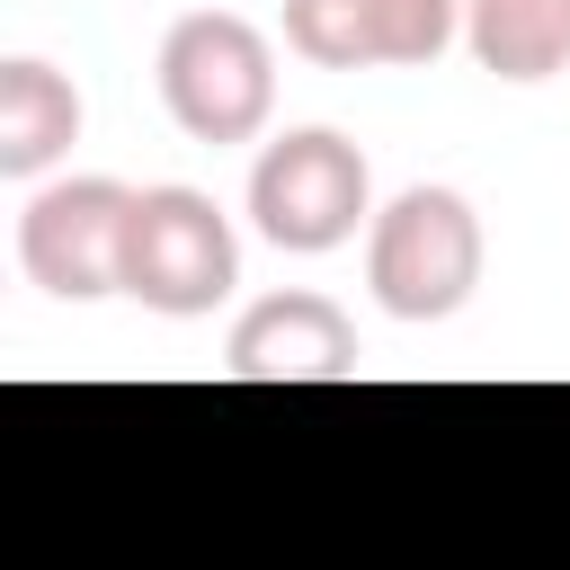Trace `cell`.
<instances>
[{"label":"cell","mask_w":570,"mask_h":570,"mask_svg":"<svg viewBox=\"0 0 570 570\" xmlns=\"http://www.w3.org/2000/svg\"><path fill=\"white\" fill-rule=\"evenodd\" d=\"M160 107L187 142H258L276 116V45L240 9H187L160 36Z\"/></svg>","instance_id":"obj_1"},{"label":"cell","mask_w":570,"mask_h":570,"mask_svg":"<svg viewBox=\"0 0 570 570\" xmlns=\"http://www.w3.org/2000/svg\"><path fill=\"white\" fill-rule=\"evenodd\" d=\"M365 285L392 321H454L481 285V214L454 187H401L365 223Z\"/></svg>","instance_id":"obj_2"},{"label":"cell","mask_w":570,"mask_h":570,"mask_svg":"<svg viewBox=\"0 0 570 570\" xmlns=\"http://www.w3.org/2000/svg\"><path fill=\"white\" fill-rule=\"evenodd\" d=\"M249 223L258 240L321 258L338 240H356V223H374V169L347 134L330 125H294L249 160Z\"/></svg>","instance_id":"obj_3"},{"label":"cell","mask_w":570,"mask_h":570,"mask_svg":"<svg viewBox=\"0 0 570 570\" xmlns=\"http://www.w3.org/2000/svg\"><path fill=\"white\" fill-rule=\"evenodd\" d=\"M232 285H240L232 214L205 187H142L134 232H125V294L160 321H196V312L232 303Z\"/></svg>","instance_id":"obj_4"},{"label":"cell","mask_w":570,"mask_h":570,"mask_svg":"<svg viewBox=\"0 0 570 570\" xmlns=\"http://www.w3.org/2000/svg\"><path fill=\"white\" fill-rule=\"evenodd\" d=\"M134 196H142V187H125V178H62V187L27 196V214H18V267H27L53 303L125 294Z\"/></svg>","instance_id":"obj_5"},{"label":"cell","mask_w":570,"mask_h":570,"mask_svg":"<svg viewBox=\"0 0 570 570\" xmlns=\"http://www.w3.org/2000/svg\"><path fill=\"white\" fill-rule=\"evenodd\" d=\"M232 383H347L356 374V321L330 294H267L223 338Z\"/></svg>","instance_id":"obj_6"},{"label":"cell","mask_w":570,"mask_h":570,"mask_svg":"<svg viewBox=\"0 0 570 570\" xmlns=\"http://www.w3.org/2000/svg\"><path fill=\"white\" fill-rule=\"evenodd\" d=\"M71 142H80V89L36 53H9L0 62V178H36Z\"/></svg>","instance_id":"obj_7"},{"label":"cell","mask_w":570,"mask_h":570,"mask_svg":"<svg viewBox=\"0 0 570 570\" xmlns=\"http://www.w3.org/2000/svg\"><path fill=\"white\" fill-rule=\"evenodd\" d=\"M463 45L499 80H552L570 62V0H463Z\"/></svg>","instance_id":"obj_8"},{"label":"cell","mask_w":570,"mask_h":570,"mask_svg":"<svg viewBox=\"0 0 570 570\" xmlns=\"http://www.w3.org/2000/svg\"><path fill=\"white\" fill-rule=\"evenodd\" d=\"M285 45L321 71L383 62V0H285Z\"/></svg>","instance_id":"obj_9"},{"label":"cell","mask_w":570,"mask_h":570,"mask_svg":"<svg viewBox=\"0 0 570 570\" xmlns=\"http://www.w3.org/2000/svg\"><path fill=\"white\" fill-rule=\"evenodd\" d=\"M454 36H463V0H383V62L392 71H428Z\"/></svg>","instance_id":"obj_10"}]
</instances>
